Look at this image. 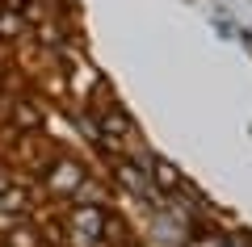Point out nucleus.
I'll use <instances>...</instances> for the list:
<instances>
[{
  "mask_svg": "<svg viewBox=\"0 0 252 247\" xmlns=\"http://www.w3.org/2000/svg\"><path fill=\"white\" fill-rule=\"evenodd\" d=\"M76 222H84L89 230H101V214L97 210H80V214H76Z\"/></svg>",
  "mask_w": 252,
  "mask_h": 247,
  "instance_id": "3",
  "label": "nucleus"
},
{
  "mask_svg": "<svg viewBox=\"0 0 252 247\" xmlns=\"http://www.w3.org/2000/svg\"><path fill=\"white\" fill-rule=\"evenodd\" d=\"M156 180H160V189H181V172L164 159H156Z\"/></svg>",
  "mask_w": 252,
  "mask_h": 247,
  "instance_id": "2",
  "label": "nucleus"
},
{
  "mask_svg": "<svg viewBox=\"0 0 252 247\" xmlns=\"http://www.w3.org/2000/svg\"><path fill=\"white\" fill-rule=\"evenodd\" d=\"M55 172H59V176H51V185H55V189H72V193H76V185H80V168H72V164H59Z\"/></svg>",
  "mask_w": 252,
  "mask_h": 247,
  "instance_id": "1",
  "label": "nucleus"
},
{
  "mask_svg": "<svg viewBox=\"0 0 252 247\" xmlns=\"http://www.w3.org/2000/svg\"><path fill=\"white\" fill-rule=\"evenodd\" d=\"M0 189H9V176H0Z\"/></svg>",
  "mask_w": 252,
  "mask_h": 247,
  "instance_id": "4",
  "label": "nucleus"
}]
</instances>
